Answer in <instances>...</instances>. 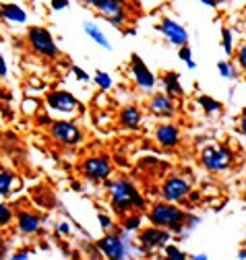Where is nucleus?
<instances>
[{
  "label": "nucleus",
  "mask_w": 246,
  "mask_h": 260,
  "mask_svg": "<svg viewBox=\"0 0 246 260\" xmlns=\"http://www.w3.org/2000/svg\"><path fill=\"white\" fill-rule=\"evenodd\" d=\"M108 194H110V205L116 213L129 215L131 211H143L145 209V199L141 197V192L137 186L131 182V178H114L106 182Z\"/></svg>",
  "instance_id": "obj_1"
},
{
  "label": "nucleus",
  "mask_w": 246,
  "mask_h": 260,
  "mask_svg": "<svg viewBox=\"0 0 246 260\" xmlns=\"http://www.w3.org/2000/svg\"><path fill=\"white\" fill-rule=\"evenodd\" d=\"M187 217L189 213L184 209L166 201L151 205L147 213V219L151 221L153 227H162V230H168L172 236H180V238H187V234H191L187 230Z\"/></svg>",
  "instance_id": "obj_2"
},
{
  "label": "nucleus",
  "mask_w": 246,
  "mask_h": 260,
  "mask_svg": "<svg viewBox=\"0 0 246 260\" xmlns=\"http://www.w3.org/2000/svg\"><path fill=\"white\" fill-rule=\"evenodd\" d=\"M98 250L108 260H133V252H137L125 230H120L118 234H106L98 242Z\"/></svg>",
  "instance_id": "obj_3"
},
{
  "label": "nucleus",
  "mask_w": 246,
  "mask_h": 260,
  "mask_svg": "<svg viewBox=\"0 0 246 260\" xmlns=\"http://www.w3.org/2000/svg\"><path fill=\"white\" fill-rule=\"evenodd\" d=\"M201 166L211 174H224L234 166V151L226 145H207L201 151Z\"/></svg>",
  "instance_id": "obj_4"
},
{
  "label": "nucleus",
  "mask_w": 246,
  "mask_h": 260,
  "mask_svg": "<svg viewBox=\"0 0 246 260\" xmlns=\"http://www.w3.org/2000/svg\"><path fill=\"white\" fill-rule=\"evenodd\" d=\"M27 42L32 46V50L44 58H56L60 54L52 34L46 27H32L27 31Z\"/></svg>",
  "instance_id": "obj_5"
},
{
  "label": "nucleus",
  "mask_w": 246,
  "mask_h": 260,
  "mask_svg": "<svg viewBox=\"0 0 246 260\" xmlns=\"http://www.w3.org/2000/svg\"><path fill=\"white\" fill-rule=\"evenodd\" d=\"M191 182L184 178V176H178V174H172L164 180L162 184V197L166 203H172V205H180L189 199L191 194Z\"/></svg>",
  "instance_id": "obj_6"
},
{
  "label": "nucleus",
  "mask_w": 246,
  "mask_h": 260,
  "mask_svg": "<svg viewBox=\"0 0 246 260\" xmlns=\"http://www.w3.org/2000/svg\"><path fill=\"white\" fill-rule=\"evenodd\" d=\"M81 172L89 182H104L112 176V159L108 155H91L81 164Z\"/></svg>",
  "instance_id": "obj_7"
},
{
  "label": "nucleus",
  "mask_w": 246,
  "mask_h": 260,
  "mask_svg": "<svg viewBox=\"0 0 246 260\" xmlns=\"http://www.w3.org/2000/svg\"><path fill=\"white\" fill-rule=\"evenodd\" d=\"M50 135L54 141L63 143V145H69V147H75L83 141V130L75 124V122H69V120H56L50 124Z\"/></svg>",
  "instance_id": "obj_8"
},
{
  "label": "nucleus",
  "mask_w": 246,
  "mask_h": 260,
  "mask_svg": "<svg viewBox=\"0 0 246 260\" xmlns=\"http://www.w3.org/2000/svg\"><path fill=\"white\" fill-rule=\"evenodd\" d=\"M156 29L176 48H182V46L189 44V31L184 29L178 21H174L172 17H162L160 23L156 25Z\"/></svg>",
  "instance_id": "obj_9"
},
{
  "label": "nucleus",
  "mask_w": 246,
  "mask_h": 260,
  "mask_svg": "<svg viewBox=\"0 0 246 260\" xmlns=\"http://www.w3.org/2000/svg\"><path fill=\"white\" fill-rule=\"evenodd\" d=\"M131 75H133V81L137 83V87H141L143 91H151V89H156V85H158L156 75L149 71V67L139 54L131 56Z\"/></svg>",
  "instance_id": "obj_10"
},
{
  "label": "nucleus",
  "mask_w": 246,
  "mask_h": 260,
  "mask_svg": "<svg viewBox=\"0 0 246 260\" xmlns=\"http://www.w3.org/2000/svg\"><path fill=\"white\" fill-rule=\"evenodd\" d=\"M172 240V234L168 230H162V227H145V230L139 232V244L145 246L149 252L151 250H160L166 248Z\"/></svg>",
  "instance_id": "obj_11"
},
{
  "label": "nucleus",
  "mask_w": 246,
  "mask_h": 260,
  "mask_svg": "<svg viewBox=\"0 0 246 260\" xmlns=\"http://www.w3.org/2000/svg\"><path fill=\"white\" fill-rule=\"evenodd\" d=\"M46 104L52 112H60V114H73L75 110H79L77 97L71 95L69 91H50L46 95Z\"/></svg>",
  "instance_id": "obj_12"
},
{
  "label": "nucleus",
  "mask_w": 246,
  "mask_h": 260,
  "mask_svg": "<svg viewBox=\"0 0 246 260\" xmlns=\"http://www.w3.org/2000/svg\"><path fill=\"white\" fill-rule=\"evenodd\" d=\"M147 110L156 118H172L176 114V102L166 93H153L147 102Z\"/></svg>",
  "instance_id": "obj_13"
},
{
  "label": "nucleus",
  "mask_w": 246,
  "mask_h": 260,
  "mask_svg": "<svg viewBox=\"0 0 246 260\" xmlns=\"http://www.w3.org/2000/svg\"><path fill=\"white\" fill-rule=\"evenodd\" d=\"M153 137H156V141H158L160 147H164V149H174V147L180 143V128H178L176 124L164 122V124H158Z\"/></svg>",
  "instance_id": "obj_14"
},
{
  "label": "nucleus",
  "mask_w": 246,
  "mask_h": 260,
  "mask_svg": "<svg viewBox=\"0 0 246 260\" xmlns=\"http://www.w3.org/2000/svg\"><path fill=\"white\" fill-rule=\"evenodd\" d=\"M85 5L89 7H94L100 11V15L108 21L116 15H122V13H127L125 11V0H85Z\"/></svg>",
  "instance_id": "obj_15"
},
{
  "label": "nucleus",
  "mask_w": 246,
  "mask_h": 260,
  "mask_svg": "<svg viewBox=\"0 0 246 260\" xmlns=\"http://www.w3.org/2000/svg\"><path fill=\"white\" fill-rule=\"evenodd\" d=\"M40 225H42V217L32 213V211H21L17 213V230L25 236H32L40 232Z\"/></svg>",
  "instance_id": "obj_16"
},
{
  "label": "nucleus",
  "mask_w": 246,
  "mask_h": 260,
  "mask_svg": "<svg viewBox=\"0 0 246 260\" xmlns=\"http://www.w3.org/2000/svg\"><path fill=\"white\" fill-rule=\"evenodd\" d=\"M160 83L164 85V93L168 97H172V100H176V97H182L184 95V89L180 85V75L174 73V71H168L160 77Z\"/></svg>",
  "instance_id": "obj_17"
},
{
  "label": "nucleus",
  "mask_w": 246,
  "mask_h": 260,
  "mask_svg": "<svg viewBox=\"0 0 246 260\" xmlns=\"http://www.w3.org/2000/svg\"><path fill=\"white\" fill-rule=\"evenodd\" d=\"M120 124L129 128V130H137L141 124H143V112L137 108V106H127L120 110V116H118Z\"/></svg>",
  "instance_id": "obj_18"
},
{
  "label": "nucleus",
  "mask_w": 246,
  "mask_h": 260,
  "mask_svg": "<svg viewBox=\"0 0 246 260\" xmlns=\"http://www.w3.org/2000/svg\"><path fill=\"white\" fill-rule=\"evenodd\" d=\"M83 29H85V34H87L91 40H94V42H96L100 48H104V50H108V52L112 50V42L108 40V36L104 34V31H102V29H100L96 23L85 21V23H83Z\"/></svg>",
  "instance_id": "obj_19"
},
{
  "label": "nucleus",
  "mask_w": 246,
  "mask_h": 260,
  "mask_svg": "<svg viewBox=\"0 0 246 260\" xmlns=\"http://www.w3.org/2000/svg\"><path fill=\"white\" fill-rule=\"evenodd\" d=\"M0 13H3L5 19L13 21V23H27V13L17 5H3L0 7Z\"/></svg>",
  "instance_id": "obj_20"
},
{
  "label": "nucleus",
  "mask_w": 246,
  "mask_h": 260,
  "mask_svg": "<svg viewBox=\"0 0 246 260\" xmlns=\"http://www.w3.org/2000/svg\"><path fill=\"white\" fill-rule=\"evenodd\" d=\"M17 188H19V180L15 178L13 172H0V197L11 194Z\"/></svg>",
  "instance_id": "obj_21"
},
{
  "label": "nucleus",
  "mask_w": 246,
  "mask_h": 260,
  "mask_svg": "<svg viewBox=\"0 0 246 260\" xmlns=\"http://www.w3.org/2000/svg\"><path fill=\"white\" fill-rule=\"evenodd\" d=\"M197 102H199V106L203 108L205 114H218V112L224 108V104L218 102V100H213L211 95H199V97H197Z\"/></svg>",
  "instance_id": "obj_22"
},
{
  "label": "nucleus",
  "mask_w": 246,
  "mask_h": 260,
  "mask_svg": "<svg viewBox=\"0 0 246 260\" xmlns=\"http://www.w3.org/2000/svg\"><path fill=\"white\" fill-rule=\"evenodd\" d=\"M141 221H143L141 213H129V215H125V221H122V230L127 234H135L141 230Z\"/></svg>",
  "instance_id": "obj_23"
},
{
  "label": "nucleus",
  "mask_w": 246,
  "mask_h": 260,
  "mask_svg": "<svg viewBox=\"0 0 246 260\" xmlns=\"http://www.w3.org/2000/svg\"><path fill=\"white\" fill-rule=\"evenodd\" d=\"M222 48L228 56H234V31L230 27H222Z\"/></svg>",
  "instance_id": "obj_24"
},
{
  "label": "nucleus",
  "mask_w": 246,
  "mask_h": 260,
  "mask_svg": "<svg viewBox=\"0 0 246 260\" xmlns=\"http://www.w3.org/2000/svg\"><path fill=\"white\" fill-rule=\"evenodd\" d=\"M218 73L224 79H234L238 75V69H236V64H232L230 60H220L218 62Z\"/></svg>",
  "instance_id": "obj_25"
},
{
  "label": "nucleus",
  "mask_w": 246,
  "mask_h": 260,
  "mask_svg": "<svg viewBox=\"0 0 246 260\" xmlns=\"http://www.w3.org/2000/svg\"><path fill=\"white\" fill-rule=\"evenodd\" d=\"M94 83H96L98 87H102L104 91H108V89L114 87V79H112L108 73H104V71H98V73L94 75Z\"/></svg>",
  "instance_id": "obj_26"
},
{
  "label": "nucleus",
  "mask_w": 246,
  "mask_h": 260,
  "mask_svg": "<svg viewBox=\"0 0 246 260\" xmlns=\"http://www.w3.org/2000/svg\"><path fill=\"white\" fill-rule=\"evenodd\" d=\"M164 254H166V260H187V254H184V250H180L176 244H168L164 248Z\"/></svg>",
  "instance_id": "obj_27"
},
{
  "label": "nucleus",
  "mask_w": 246,
  "mask_h": 260,
  "mask_svg": "<svg viewBox=\"0 0 246 260\" xmlns=\"http://www.w3.org/2000/svg\"><path fill=\"white\" fill-rule=\"evenodd\" d=\"M178 58H180L182 62H187L189 69H197V62H195V58H193V52H191L189 44L182 46V48H178Z\"/></svg>",
  "instance_id": "obj_28"
},
{
  "label": "nucleus",
  "mask_w": 246,
  "mask_h": 260,
  "mask_svg": "<svg viewBox=\"0 0 246 260\" xmlns=\"http://www.w3.org/2000/svg\"><path fill=\"white\" fill-rule=\"evenodd\" d=\"M234 60H236V69L246 73V44H242L236 52H234Z\"/></svg>",
  "instance_id": "obj_29"
},
{
  "label": "nucleus",
  "mask_w": 246,
  "mask_h": 260,
  "mask_svg": "<svg viewBox=\"0 0 246 260\" xmlns=\"http://www.w3.org/2000/svg\"><path fill=\"white\" fill-rule=\"evenodd\" d=\"M13 221V209L5 203H0V225H9Z\"/></svg>",
  "instance_id": "obj_30"
},
{
  "label": "nucleus",
  "mask_w": 246,
  "mask_h": 260,
  "mask_svg": "<svg viewBox=\"0 0 246 260\" xmlns=\"http://www.w3.org/2000/svg\"><path fill=\"white\" fill-rule=\"evenodd\" d=\"M98 219H100V225H102V230H106V232H110L112 227H114V223H112V219L106 215V213H98Z\"/></svg>",
  "instance_id": "obj_31"
},
{
  "label": "nucleus",
  "mask_w": 246,
  "mask_h": 260,
  "mask_svg": "<svg viewBox=\"0 0 246 260\" xmlns=\"http://www.w3.org/2000/svg\"><path fill=\"white\" fill-rule=\"evenodd\" d=\"M36 108H38V100H25L23 102V112L36 114Z\"/></svg>",
  "instance_id": "obj_32"
},
{
  "label": "nucleus",
  "mask_w": 246,
  "mask_h": 260,
  "mask_svg": "<svg viewBox=\"0 0 246 260\" xmlns=\"http://www.w3.org/2000/svg\"><path fill=\"white\" fill-rule=\"evenodd\" d=\"M50 7H52V11H65L69 7V0H52Z\"/></svg>",
  "instance_id": "obj_33"
},
{
  "label": "nucleus",
  "mask_w": 246,
  "mask_h": 260,
  "mask_svg": "<svg viewBox=\"0 0 246 260\" xmlns=\"http://www.w3.org/2000/svg\"><path fill=\"white\" fill-rule=\"evenodd\" d=\"M73 73H75V77H77L79 81H89V75H87L85 71H81L79 67H73Z\"/></svg>",
  "instance_id": "obj_34"
},
{
  "label": "nucleus",
  "mask_w": 246,
  "mask_h": 260,
  "mask_svg": "<svg viewBox=\"0 0 246 260\" xmlns=\"http://www.w3.org/2000/svg\"><path fill=\"white\" fill-rule=\"evenodd\" d=\"M11 260H32V258H29V254H27L25 250H19V252H15V254L11 256Z\"/></svg>",
  "instance_id": "obj_35"
},
{
  "label": "nucleus",
  "mask_w": 246,
  "mask_h": 260,
  "mask_svg": "<svg viewBox=\"0 0 246 260\" xmlns=\"http://www.w3.org/2000/svg\"><path fill=\"white\" fill-rule=\"evenodd\" d=\"M71 232V227H69V223H60L58 225V234H63V236H67Z\"/></svg>",
  "instance_id": "obj_36"
},
{
  "label": "nucleus",
  "mask_w": 246,
  "mask_h": 260,
  "mask_svg": "<svg viewBox=\"0 0 246 260\" xmlns=\"http://www.w3.org/2000/svg\"><path fill=\"white\" fill-rule=\"evenodd\" d=\"M7 62H5V58L3 56H0V77H7Z\"/></svg>",
  "instance_id": "obj_37"
},
{
  "label": "nucleus",
  "mask_w": 246,
  "mask_h": 260,
  "mask_svg": "<svg viewBox=\"0 0 246 260\" xmlns=\"http://www.w3.org/2000/svg\"><path fill=\"white\" fill-rule=\"evenodd\" d=\"M199 3H201V5H207L209 9H215V7L220 5V0H199Z\"/></svg>",
  "instance_id": "obj_38"
},
{
  "label": "nucleus",
  "mask_w": 246,
  "mask_h": 260,
  "mask_svg": "<svg viewBox=\"0 0 246 260\" xmlns=\"http://www.w3.org/2000/svg\"><path fill=\"white\" fill-rule=\"evenodd\" d=\"M240 135L246 139V118H240Z\"/></svg>",
  "instance_id": "obj_39"
},
{
  "label": "nucleus",
  "mask_w": 246,
  "mask_h": 260,
  "mask_svg": "<svg viewBox=\"0 0 246 260\" xmlns=\"http://www.w3.org/2000/svg\"><path fill=\"white\" fill-rule=\"evenodd\" d=\"M191 260H209V256L207 254H193Z\"/></svg>",
  "instance_id": "obj_40"
},
{
  "label": "nucleus",
  "mask_w": 246,
  "mask_h": 260,
  "mask_svg": "<svg viewBox=\"0 0 246 260\" xmlns=\"http://www.w3.org/2000/svg\"><path fill=\"white\" fill-rule=\"evenodd\" d=\"M38 122H40V124H52L48 116H40V120H38Z\"/></svg>",
  "instance_id": "obj_41"
},
{
  "label": "nucleus",
  "mask_w": 246,
  "mask_h": 260,
  "mask_svg": "<svg viewBox=\"0 0 246 260\" xmlns=\"http://www.w3.org/2000/svg\"><path fill=\"white\" fill-rule=\"evenodd\" d=\"M238 260H246V250H238Z\"/></svg>",
  "instance_id": "obj_42"
},
{
  "label": "nucleus",
  "mask_w": 246,
  "mask_h": 260,
  "mask_svg": "<svg viewBox=\"0 0 246 260\" xmlns=\"http://www.w3.org/2000/svg\"><path fill=\"white\" fill-rule=\"evenodd\" d=\"M5 254V242H3V236H0V256Z\"/></svg>",
  "instance_id": "obj_43"
},
{
  "label": "nucleus",
  "mask_w": 246,
  "mask_h": 260,
  "mask_svg": "<svg viewBox=\"0 0 246 260\" xmlns=\"http://www.w3.org/2000/svg\"><path fill=\"white\" fill-rule=\"evenodd\" d=\"M242 118H246V108H244V110H242Z\"/></svg>",
  "instance_id": "obj_44"
},
{
  "label": "nucleus",
  "mask_w": 246,
  "mask_h": 260,
  "mask_svg": "<svg viewBox=\"0 0 246 260\" xmlns=\"http://www.w3.org/2000/svg\"><path fill=\"white\" fill-rule=\"evenodd\" d=\"M244 194H246V180H244ZM246 199V197H244Z\"/></svg>",
  "instance_id": "obj_45"
},
{
  "label": "nucleus",
  "mask_w": 246,
  "mask_h": 260,
  "mask_svg": "<svg viewBox=\"0 0 246 260\" xmlns=\"http://www.w3.org/2000/svg\"><path fill=\"white\" fill-rule=\"evenodd\" d=\"M244 21H246V15H244Z\"/></svg>",
  "instance_id": "obj_46"
}]
</instances>
